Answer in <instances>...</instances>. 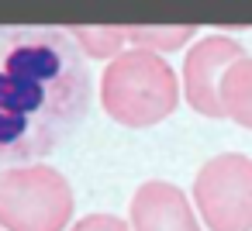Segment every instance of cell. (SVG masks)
Masks as SVG:
<instances>
[{"label":"cell","instance_id":"obj_1","mask_svg":"<svg viewBox=\"0 0 252 231\" xmlns=\"http://www.w3.org/2000/svg\"><path fill=\"white\" fill-rule=\"evenodd\" d=\"M90 73L66 28L0 25V162L63 145L90 111Z\"/></svg>","mask_w":252,"mask_h":231},{"label":"cell","instance_id":"obj_2","mask_svg":"<svg viewBox=\"0 0 252 231\" xmlns=\"http://www.w3.org/2000/svg\"><path fill=\"white\" fill-rule=\"evenodd\" d=\"M100 104L125 128H152L180 104L176 69L149 49H125L100 73Z\"/></svg>","mask_w":252,"mask_h":231},{"label":"cell","instance_id":"obj_3","mask_svg":"<svg viewBox=\"0 0 252 231\" xmlns=\"http://www.w3.org/2000/svg\"><path fill=\"white\" fill-rule=\"evenodd\" d=\"M73 186L49 162L7 166L0 173V231H66Z\"/></svg>","mask_w":252,"mask_h":231},{"label":"cell","instance_id":"obj_4","mask_svg":"<svg viewBox=\"0 0 252 231\" xmlns=\"http://www.w3.org/2000/svg\"><path fill=\"white\" fill-rule=\"evenodd\" d=\"M193 200L211 231H252V159L211 155L193 179Z\"/></svg>","mask_w":252,"mask_h":231},{"label":"cell","instance_id":"obj_5","mask_svg":"<svg viewBox=\"0 0 252 231\" xmlns=\"http://www.w3.org/2000/svg\"><path fill=\"white\" fill-rule=\"evenodd\" d=\"M242 56L245 49L228 35L197 38L183 59V100L204 117H224L218 104V83H221V73Z\"/></svg>","mask_w":252,"mask_h":231},{"label":"cell","instance_id":"obj_6","mask_svg":"<svg viewBox=\"0 0 252 231\" xmlns=\"http://www.w3.org/2000/svg\"><path fill=\"white\" fill-rule=\"evenodd\" d=\"M131 231H200L187 193L166 179H149L131 193Z\"/></svg>","mask_w":252,"mask_h":231},{"label":"cell","instance_id":"obj_7","mask_svg":"<svg viewBox=\"0 0 252 231\" xmlns=\"http://www.w3.org/2000/svg\"><path fill=\"white\" fill-rule=\"evenodd\" d=\"M218 104L228 121L252 131V56L235 59L218 83Z\"/></svg>","mask_w":252,"mask_h":231},{"label":"cell","instance_id":"obj_8","mask_svg":"<svg viewBox=\"0 0 252 231\" xmlns=\"http://www.w3.org/2000/svg\"><path fill=\"white\" fill-rule=\"evenodd\" d=\"M66 35L76 42L80 56L87 59H114L128 45L125 25H73L66 28Z\"/></svg>","mask_w":252,"mask_h":231},{"label":"cell","instance_id":"obj_9","mask_svg":"<svg viewBox=\"0 0 252 231\" xmlns=\"http://www.w3.org/2000/svg\"><path fill=\"white\" fill-rule=\"evenodd\" d=\"M128 45L131 49H149V52H176L197 38L193 25H125Z\"/></svg>","mask_w":252,"mask_h":231},{"label":"cell","instance_id":"obj_10","mask_svg":"<svg viewBox=\"0 0 252 231\" xmlns=\"http://www.w3.org/2000/svg\"><path fill=\"white\" fill-rule=\"evenodd\" d=\"M69 231H131V224H125V221L114 217V214H87V217H80Z\"/></svg>","mask_w":252,"mask_h":231}]
</instances>
